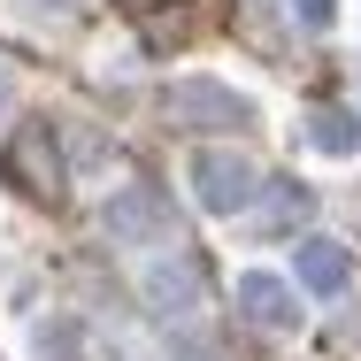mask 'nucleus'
<instances>
[{
    "instance_id": "nucleus-1",
    "label": "nucleus",
    "mask_w": 361,
    "mask_h": 361,
    "mask_svg": "<svg viewBox=\"0 0 361 361\" xmlns=\"http://www.w3.org/2000/svg\"><path fill=\"white\" fill-rule=\"evenodd\" d=\"M192 192H200V208H216V216H231V208H246L254 200V161H238V154H192Z\"/></svg>"
},
{
    "instance_id": "nucleus-2",
    "label": "nucleus",
    "mask_w": 361,
    "mask_h": 361,
    "mask_svg": "<svg viewBox=\"0 0 361 361\" xmlns=\"http://www.w3.org/2000/svg\"><path fill=\"white\" fill-rule=\"evenodd\" d=\"M8 177H23V192H31V200H47V192L62 185V169H54V139H47L39 123L8 146Z\"/></svg>"
},
{
    "instance_id": "nucleus-3",
    "label": "nucleus",
    "mask_w": 361,
    "mask_h": 361,
    "mask_svg": "<svg viewBox=\"0 0 361 361\" xmlns=\"http://www.w3.org/2000/svg\"><path fill=\"white\" fill-rule=\"evenodd\" d=\"M238 300H246V315L254 323H269V331H285V323H300V307H292V285L285 277H238Z\"/></svg>"
},
{
    "instance_id": "nucleus-4",
    "label": "nucleus",
    "mask_w": 361,
    "mask_h": 361,
    "mask_svg": "<svg viewBox=\"0 0 361 361\" xmlns=\"http://www.w3.org/2000/svg\"><path fill=\"white\" fill-rule=\"evenodd\" d=\"M169 116H216V123H246V100L223 92V85H169Z\"/></svg>"
},
{
    "instance_id": "nucleus-5",
    "label": "nucleus",
    "mask_w": 361,
    "mask_h": 361,
    "mask_svg": "<svg viewBox=\"0 0 361 361\" xmlns=\"http://www.w3.org/2000/svg\"><path fill=\"white\" fill-rule=\"evenodd\" d=\"M300 285L307 292H338L346 285V254H338L331 238H307V246H300Z\"/></svg>"
},
{
    "instance_id": "nucleus-6",
    "label": "nucleus",
    "mask_w": 361,
    "mask_h": 361,
    "mask_svg": "<svg viewBox=\"0 0 361 361\" xmlns=\"http://www.w3.org/2000/svg\"><path fill=\"white\" fill-rule=\"evenodd\" d=\"M146 292L161 300V315H185V307L200 300V277H192L185 262H169V269H154V277H146Z\"/></svg>"
},
{
    "instance_id": "nucleus-7",
    "label": "nucleus",
    "mask_w": 361,
    "mask_h": 361,
    "mask_svg": "<svg viewBox=\"0 0 361 361\" xmlns=\"http://www.w3.org/2000/svg\"><path fill=\"white\" fill-rule=\"evenodd\" d=\"M307 139L323 146V154H354V146H361V131H354V116H338V108H323Z\"/></svg>"
},
{
    "instance_id": "nucleus-8",
    "label": "nucleus",
    "mask_w": 361,
    "mask_h": 361,
    "mask_svg": "<svg viewBox=\"0 0 361 361\" xmlns=\"http://www.w3.org/2000/svg\"><path fill=\"white\" fill-rule=\"evenodd\" d=\"M108 223H116L123 238H131V231H161V208H154V200H139V192H131V200H116V208H108Z\"/></svg>"
},
{
    "instance_id": "nucleus-9",
    "label": "nucleus",
    "mask_w": 361,
    "mask_h": 361,
    "mask_svg": "<svg viewBox=\"0 0 361 361\" xmlns=\"http://www.w3.org/2000/svg\"><path fill=\"white\" fill-rule=\"evenodd\" d=\"M300 23H315V31H323V23H331V0H300Z\"/></svg>"
},
{
    "instance_id": "nucleus-10",
    "label": "nucleus",
    "mask_w": 361,
    "mask_h": 361,
    "mask_svg": "<svg viewBox=\"0 0 361 361\" xmlns=\"http://www.w3.org/2000/svg\"><path fill=\"white\" fill-rule=\"evenodd\" d=\"M0 108H8V70H0Z\"/></svg>"
}]
</instances>
